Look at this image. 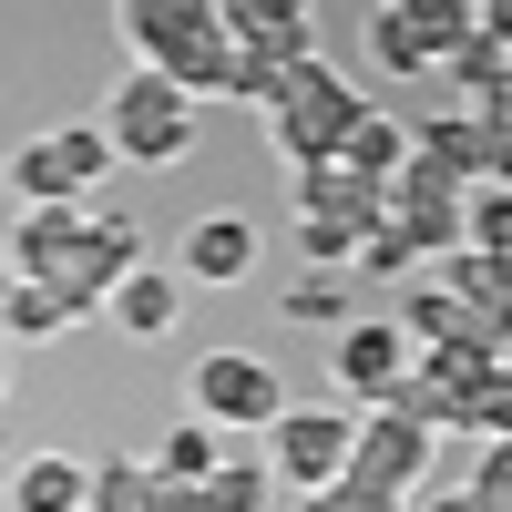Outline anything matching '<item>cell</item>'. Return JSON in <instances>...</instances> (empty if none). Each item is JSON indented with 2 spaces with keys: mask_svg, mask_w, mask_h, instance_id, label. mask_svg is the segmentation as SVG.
<instances>
[{
  "mask_svg": "<svg viewBox=\"0 0 512 512\" xmlns=\"http://www.w3.org/2000/svg\"><path fill=\"white\" fill-rule=\"evenodd\" d=\"M461 236L482 256H512V185H472L461 195Z\"/></svg>",
  "mask_w": 512,
  "mask_h": 512,
  "instance_id": "cell-24",
  "label": "cell"
},
{
  "mask_svg": "<svg viewBox=\"0 0 512 512\" xmlns=\"http://www.w3.org/2000/svg\"><path fill=\"white\" fill-rule=\"evenodd\" d=\"M420 512H482V502H472V482H461V492H431Z\"/></svg>",
  "mask_w": 512,
  "mask_h": 512,
  "instance_id": "cell-35",
  "label": "cell"
},
{
  "mask_svg": "<svg viewBox=\"0 0 512 512\" xmlns=\"http://www.w3.org/2000/svg\"><path fill=\"white\" fill-rule=\"evenodd\" d=\"M461 431L472 441H512V369H492L482 390H461Z\"/></svg>",
  "mask_w": 512,
  "mask_h": 512,
  "instance_id": "cell-27",
  "label": "cell"
},
{
  "mask_svg": "<svg viewBox=\"0 0 512 512\" xmlns=\"http://www.w3.org/2000/svg\"><path fill=\"white\" fill-rule=\"evenodd\" d=\"M0 390H11V338H0Z\"/></svg>",
  "mask_w": 512,
  "mask_h": 512,
  "instance_id": "cell-36",
  "label": "cell"
},
{
  "mask_svg": "<svg viewBox=\"0 0 512 512\" xmlns=\"http://www.w3.org/2000/svg\"><path fill=\"white\" fill-rule=\"evenodd\" d=\"M175 308H185V287L164 277V267H134V277H123V297H113V318L134 328V338H164V328H175Z\"/></svg>",
  "mask_w": 512,
  "mask_h": 512,
  "instance_id": "cell-18",
  "label": "cell"
},
{
  "mask_svg": "<svg viewBox=\"0 0 512 512\" xmlns=\"http://www.w3.org/2000/svg\"><path fill=\"white\" fill-rule=\"evenodd\" d=\"M226 31L256 41V52H277V62H318V31H308V0H216Z\"/></svg>",
  "mask_w": 512,
  "mask_h": 512,
  "instance_id": "cell-10",
  "label": "cell"
},
{
  "mask_svg": "<svg viewBox=\"0 0 512 512\" xmlns=\"http://www.w3.org/2000/svg\"><path fill=\"white\" fill-rule=\"evenodd\" d=\"M11 195H21V205H82V185H72V164H62V144H52V134L11 154Z\"/></svg>",
  "mask_w": 512,
  "mask_h": 512,
  "instance_id": "cell-20",
  "label": "cell"
},
{
  "mask_svg": "<svg viewBox=\"0 0 512 512\" xmlns=\"http://www.w3.org/2000/svg\"><path fill=\"white\" fill-rule=\"evenodd\" d=\"M256 267V226L246 216H205V226H185V277L195 287H236Z\"/></svg>",
  "mask_w": 512,
  "mask_h": 512,
  "instance_id": "cell-12",
  "label": "cell"
},
{
  "mask_svg": "<svg viewBox=\"0 0 512 512\" xmlns=\"http://www.w3.org/2000/svg\"><path fill=\"white\" fill-rule=\"evenodd\" d=\"M338 164H349V175H359V185H390V175H400V164H410V134H400V123H390V113H379V103H369V113H359V134H349V144H338Z\"/></svg>",
  "mask_w": 512,
  "mask_h": 512,
  "instance_id": "cell-17",
  "label": "cell"
},
{
  "mask_svg": "<svg viewBox=\"0 0 512 512\" xmlns=\"http://www.w3.org/2000/svg\"><path fill=\"white\" fill-rule=\"evenodd\" d=\"M349 277H420V246H410L400 226H369L359 256H349Z\"/></svg>",
  "mask_w": 512,
  "mask_h": 512,
  "instance_id": "cell-29",
  "label": "cell"
},
{
  "mask_svg": "<svg viewBox=\"0 0 512 512\" xmlns=\"http://www.w3.org/2000/svg\"><path fill=\"white\" fill-rule=\"evenodd\" d=\"M154 502V461H103L93 472V512H144Z\"/></svg>",
  "mask_w": 512,
  "mask_h": 512,
  "instance_id": "cell-30",
  "label": "cell"
},
{
  "mask_svg": "<svg viewBox=\"0 0 512 512\" xmlns=\"http://www.w3.org/2000/svg\"><path fill=\"white\" fill-rule=\"evenodd\" d=\"M103 134H113L123 164H185L195 154V93L164 82V72H134V82L103 93Z\"/></svg>",
  "mask_w": 512,
  "mask_h": 512,
  "instance_id": "cell-3",
  "label": "cell"
},
{
  "mask_svg": "<svg viewBox=\"0 0 512 512\" xmlns=\"http://www.w3.org/2000/svg\"><path fill=\"white\" fill-rule=\"evenodd\" d=\"M113 21L144 52V72L185 82V93H216L226 62H236V31H226L216 0H113Z\"/></svg>",
  "mask_w": 512,
  "mask_h": 512,
  "instance_id": "cell-1",
  "label": "cell"
},
{
  "mask_svg": "<svg viewBox=\"0 0 512 512\" xmlns=\"http://www.w3.org/2000/svg\"><path fill=\"white\" fill-rule=\"evenodd\" d=\"M287 318L297 328H349V287H338V277H297L287 287Z\"/></svg>",
  "mask_w": 512,
  "mask_h": 512,
  "instance_id": "cell-31",
  "label": "cell"
},
{
  "mask_svg": "<svg viewBox=\"0 0 512 512\" xmlns=\"http://www.w3.org/2000/svg\"><path fill=\"white\" fill-rule=\"evenodd\" d=\"M472 502H482V512H512V441H482V472H472Z\"/></svg>",
  "mask_w": 512,
  "mask_h": 512,
  "instance_id": "cell-32",
  "label": "cell"
},
{
  "mask_svg": "<svg viewBox=\"0 0 512 512\" xmlns=\"http://www.w3.org/2000/svg\"><path fill=\"white\" fill-rule=\"evenodd\" d=\"M308 512H410L400 492H369V482H328V492H308Z\"/></svg>",
  "mask_w": 512,
  "mask_h": 512,
  "instance_id": "cell-33",
  "label": "cell"
},
{
  "mask_svg": "<svg viewBox=\"0 0 512 512\" xmlns=\"http://www.w3.org/2000/svg\"><path fill=\"white\" fill-rule=\"evenodd\" d=\"M52 328H72V308H62L41 277H11V287H0V338H52Z\"/></svg>",
  "mask_w": 512,
  "mask_h": 512,
  "instance_id": "cell-22",
  "label": "cell"
},
{
  "mask_svg": "<svg viewBox=\"0 0 512 512\" xmlns=\"http://www.w3.org/2000/svg\"><path fill=\"white\" fill-rule=\"evenodd\" d=\"M185 390H195V410L216 420V431H277V410H287L277 369L256 359V349H205Z\"/></svg>",
  "mask_w": 512,
  "mask_h": 512,
  "instance_id": "cell-5",
  "label": "cell"
},
{
  "mask_svg": "<svg viewBox=\"0 0 512 512\" xmlns=\"http://www.w3.org/2000/svg\"><path fill=\"white\" fill-rule=\"evenodd\" d=\"M134 267H144V236H134L123 205H103V216H82V246H72L41 287H52L72 318H93V308H113V297H123V277H134Z\"/></svg>",
  "mask_w": 512,
  "mask_h": 512,
  "instance_id": "cell-4",
  "label": "cell"
},
{
  "mask_svg": "<svg viewBox=\"0 0 512 512\" xmlns=\"http://www.w3.org/2000/svg\"><path fill=\"white\" fill-rule=\"evenodd\" d=\"M431 441H441V431H420V420H400V410H369L338 482H369V492H400V502H410L420 472H431Z\"/></svg>",
  "mask_w": 512,
  "mask_h": 512,
  "instance_id": "cell-8",
  "label": "cell"
},
{
  "mask_svg": "<svg viewBox=\"0 0 512 512\" xmlns=\"http://www.w3.org/2000/svg\"><path fill=\"white\" fill-rule=\"evenodd\" d=\"M21 512H93V472L82 461H62V451H41V461H21Z\"/></svg>",
  "mask_w": 512,
  "mask_h": 512,
  "instance_id": "cell-15",
  "label": "cell"
},
{
  "mask_svg": "<svg viewBox=\"0 0 512 512\" xmlns=\"http://www.w3.org/2000/svg\"><path fill=\"white\" fill-rule=\"evenodd\" d=\"M441 72H451V93H461V103H472V113H482L492 93H512V52H502V41H492V31H472V41H461V52L441 62Z\"/></svg>",
  "mask_w": 512,
  "mask_h": 512,
  "instance_id": "cell-19",
  "label": "cell"
},
{
  "mask_svg": "<svg viewBox=\"0 0 512 512\" xmlns=\"http://www.w3.org/2000/svg\"><path fill=\"white\" fill-rule=\"evenodd\" d=\"M369 62H379V72H400V82L441 72V52L410 31V11H400V0H379V11H369Z\"/></svg>",
  "mask_w": 512,
  "mask_h": 512,
  "instance_id": "cell-16",
  "label": "cell"
},
{
  "mask_svg": "<svg viewBox=\"0 0 512 512\" xmlns=\"http://www.w3.org/2000/svg\"><path fill=\"white\" fill-rule=\"evenodd\" d=\"M472 11H482V31L502 41V52H512V0H472Z\"/></svg>",
  "mask_w": 512,
  "mask_h": 512,
  "instance_id": "cell-34",
  "label": "cell"
},
{
  "mask_svg": "<svg viewBox=\"0 0 512 512\" xmlns=\"http://www.w3.org/2000/svg\"><path fill=\"white\" fill-rule=\"evenodd\" d=\"M420 277H441V287H461L482 308V328L512 349V256H482V246H451V256H431Z\"/></svg>",
  "mask_w": 512,
  "mask_h": 512,
  "instance_id": "cell-9",
  "label": "cell"
},
{
  "mask_svg": "<svg viewBox=\"0 0 512 512\" xmlns=\"http://www.w3.org/2000/svg\"><path fill=\"white\" fill-rule=\"evenodd\" d=\"M216 93H226V103H246L256 123H267V113H277V93H287V62H277V52H256V41H236V62H226Z\"/></svg>",
  "mask_w": 512,
  "mask_h": 512,
  "instance_id": "cell-21",
  "label": "cell"
},
{
  "mask_svg": "<svg viewBox=\"0 0 512 512\" xmlns=\"http://www.w3.org/2000/svg\"><path fill=\"white\" fill-rule=\"evenodd\" d=\"M216 472H226L216 431H164L154 441V482H216Z\"/></svg>",
  "mask_w": 512,
  "mask_h": 512,
  "instance_id": "cell-23",
  "label": "cell"
},
{
  "mask_svg": "<svg viewBox=\"0 0 512 512\" xmlns=\"http://www.w3.org/2000/svg\"><path fill=\"white\" fill-rule=\"evenodd\" d=\"M410 144L431 154V164H451L461 185H492V144H482V113H472V103H461V113H431Z\"/></svg>",
  "mask_w": 512,
  "mask_h": 512,
  "instance_id": "cell-14",
  "label": "cell"
},
{
  "mask_svg": "<svg viewBox=\"0 0 512 512\" xmlns=\"http://www.w3.org/2000/svg\"><path fill=\"white\" fill-rule=\"evenodd\" d=\"M349 441H359V420H349V410H277L267 461H277L297 492H328L338 472H349Z\"/></svg>",
  "mask_w": 512,
  "mask_h": 512,
  "instance_id": "cell-7",
  "label": "cell"
},
{
  "mask_svg": "<svg viewBox=\"0 0 512 512\" xmlns=\"http://www.w3.org/2000/svg\"><path fill=\"white\" fill-rule=\"evenodd\" d=\"M82 246V205H21L11 216V277H52Z\"/></svg>",
  "mask_w": 512,
  "mask_h": 512,
  "instance_id": "cell-11",
  "label": "cell"
},
{
  "mask_svg": "<svg viewBox=\"0 0 512 512\" xmlns=\"http://www.w3.org/2000/svg\"><path fill=\"white\" fill-rule=\"evenodd\" d=\"M297 256H308L318 277H349V256H359V226H338V216H297Z\"/></svg>",
  "mask_w": 512,
  "mask_h": 512,
  "instance_id": "cell-26",
  "label": "cell"
},
{
  "mask_svg": "<svg viewBox=\"0 0 512 512\" xmlns=\"http://www.w3.org/2000/svg\"><path fill=\"white\" fill-rule=\"evenodd\" d=\"M359 113H369V93L349 72H328V62H287V93H277V113H267V144L287 154V164H328L338 144L359 134Z\"/></svg>",
  "mask_w": 512,
  "mask_h": 512,
  "instance_id": "cell-2",
  "label": "cell"
},
{
  "mask_svg": "<svg viewBox=\"0 0 512 512\" xmlns=\"http://www.w3.org/2000/svg\"><path fill=\"white\" fill-rule=\"evenodd\" d=\"M52 144H62V164H72V185H82V195L113 175V134H103V123H62Z\"/></svg>",
  "mask_w": 512,
  "mask_h": 512,
  "instance_id": "cell-28",
  "label": "cell"
},
{
  "mask_svg": "<svg viewBox=\"0 0 512 512\" xmlns=\"http://www.w3.org/2000/svg\"><path fill=\"white\" fill-rule=\"evenodd\" d=\"M267 502V461H226L216 482H154L144 512H256Z\"/></svg>",
  "mask_w": 512,
  "mask_h": 512,
  "instance_id": "cell-13",
  "label": "cell"
},
{
  "mask_svg": "<svg viewBox=\"0 0 512 512\" xmlns=\"http://www.w3.org/2000/svg\"><path fill=\"white\" fill-rule=\"evenodd\" d=\"M328 369H338V390H349V400H400V379L420 369V338L400 328V318H349V328H338V349H328Z\"/></svg>",
  "mask_w": 512,
  "mask_h": 512,
  "instance_id": "cell-6",
  "label": "cell"
},
{
  "mask_svg": "<svg viewBox=\"0 0 512 512\" xmlns=\"http://www.w3.org/2000/svg\"><path fill=\"white\" fill-rule=\"evenodd\" d=\"M400 11H410V31H420V41H431V52H441V62H451V52H461V41H472V31H482V11H472V0H400Z\"/></svg>",
  "mask_w": 512,
  "mask_h": 512,
  "instance_id": "cell-25",
  "label": "cell"
}]
</instances>
